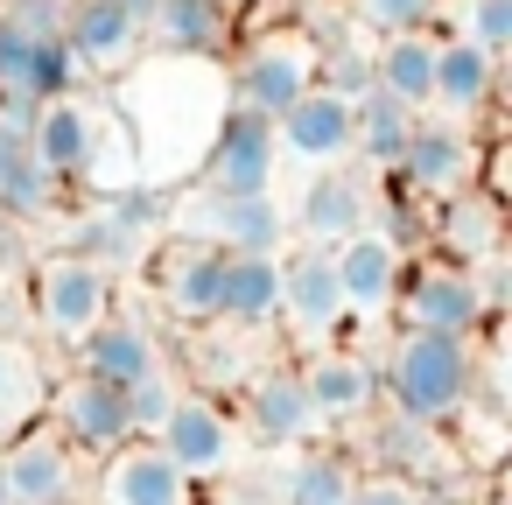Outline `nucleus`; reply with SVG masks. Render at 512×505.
Instances as JSON below:
<instances>
[{
    "label": "nucleus",
    "mask_w": 512,
    "mask_h": 505,
    "mask_svg": "<svg viewBox=\"0 0 512 505\" xmlns=\"http://www.w3.org/2000/svg\"><path fill=\"white\" fill-rule=\"evenodd\" d=\"M148 218H155V204L148 197H113V204H99L92 218H85V246L78 253H92L99 267H127V260H141V246H148Z\"/></svg>",
    "instance_id": "c756f323"
},
{
    "label": "nucleus",
    "mask_w": 512,
    "mask_h": 505,
    "mask_svg": "<svg viewBox=\"0 0 512 505\" xmlns=\"http://www.w3.org/2000/svg\"><path fill=\"white\" fill-rule=\"evenodd\" d=\"M316 71H323V43H316L309 29H267V36H253V43L239 50V64H232V99L253 106V113H267V120H281V113L316 85Z\"/></svg>",
    "instance_id": "f03ea898"
},
{
    "label": "nucleus",
    "mask_w": 512,
    "mask_h": 505,
    "mask_svg": "<svg viewBox=\"0 0 512 505\" xmlns=\"http://www.w3.org/2000/svg\"><path fill=\"white\" fill-rule=\"evenodd\" d=\"M274 141H281V155H295V162H309V169L344 162V155H351V99L330 92V85H309V92L274 120Z\"/></svg>",
    "instance_id": "6ab92c4d"
},
{
    "label": "nucleus",
    "mask_w": 512,
    "mask_h": 505,
    "mask_svg": "<svg viewBox=\"0 0 512 505\" xmlns=\"http://www.w3.org/2000/svg\"><path fill=\"white\" fill-rule=\"evenodd\" d=\"M0 505H15V498H8V484H0Z\"/></svg>",
    "instance_id": "79ce46f5"
},
{
    "label": "nucleus",
    "mask_w": 512,
    "mask_h": 505,
    "mask_svg": "<svg viewBox=\"0 0 512 505\" xmlns=\"http://www.w3.org/2000/svg\"><path fill=\"white\" fill-rule=\"evenodd\" d=\"M414 106L407 99H393V92H365V99H351V155H365L372 169H386L393 176V162H400V148H407V134H414Z\"/></svg>",
    "instance_id": "cd10ccee"
},
{
    "label": "nucleus",
    "mask_w": 512,
    "mask_h": 505,
    "mask_svg": "<svg viewBox=\"0 0 512 505\" xmlns=\"http://www.w3.org/2000/svg\"><path fill=\"white\" fill-rule=\"evenodd\" d=\"M36 505H92V498H85V491L71 484V491H50V498H36Z\"/></svg>",
    "instance_id": "58836bf2"
},
{
    "label": "nucleus",
    "mask_w": 512,
    "mask_h": 505,
    "mask_svg": "<svg viewBox=\"0 0 512 505\" xmlns=\"http://www.w3.org/2000/svg\"><path fill=\"white\" fill-rule=\"evenodd\" d=\"M176 393H183V386H176V372H169V365H155L148 379H134V386H127V414H134V435H155V428H162V414L176 407Z\"/></svg>",
    "instance_id": "f704fd0d"
},
{
    "label": "nucleus",
    "mask_w": 512,
    "mask_h": 505,
    "mask_svg": "<svg viewBox=\"0 0 512 505\" xmlns=\"http://www.w3.org/2000/svg\"><path fill=\"white\" fill-rule=\"evenodd\" d=\"M50 421L71 435L78 456H106L134 435V414H127V386L113 379H92V372H71L64 386H50Z\"/></svg>",
    "instance_id": "4468645a"
},
{
    "label": "nucleus",
    "mask_w": 512,
    "mask_h": 505,
    "mask_svg": "<svg viewBox=\"0 0 512 505\" xmlns=\"http://www.w3.org/2000/svg\"><path fill=\"white\" fill-rule=\"evenodd\" d=\"M281 316V253H225V302L218 323L267 330Z\"/></svg>",
    "instance_id": "a878e982"
},
{
    "label": "nucleus",
    "mask_w": 512,
    "mask_h": 505,
    "mask_svg": "<svg viewBox=\"0 0 512 505\" xmlns=\"http://www.w3.org/2000/svg\"><path fill=\"white\" fill-rule=\"evenodd\" d=\"M218 8H225V15H239V8H246V0H218Z\"/></svg>",
    "instance_id": "a19ab883"
},
{
    "label": "nucleus",
    "mask_w": 512,
    "mask_h": 505,
    "mask_svg": "<svg viewBox=\"0 0 512 505\" xmlns=\"http://www.w3.org/2000/svg\"><path fill=\"white\" fill-rule=\"evenodd\" d=\"M92 505H197V477H190V470H176V463L162 456V442L127 435L120 449H106V456H99Z\"/></svg>",
    "instance_id": "9b49d317"
},
{
    "label": "nucleus",
    "mask_w": 512,
    "mask_h": 505,
    "mask_svg": "<svg viewBox=\"0 0 512 505\" xmlns=\"http://www.w3.org/2000/svg\"><path fill=\"white\" fill-rule=\"evenodd\" d=\"M281 316L302 330V337H330L344 323V288H337V260L330 246H295L281 260Z\"/></svg>",
    "instance_id": "aec40b11"
},
{
    "label": "nucleus",
    "mask_w": 512,
    "mask_h": 505,
    "mask_svg": "<svg viewBox=\"0 0 512 505\" xmlns=\"http://www.w3.org/2000/svg\"><path fill=\"white\" fill-rule=\"evenodd\" d=\"M393 309H400V323H414V330H456V337H477V323L491 316V295H484V274H477V267L421 260V267H400Z\"/></svg>",
    "instance_id": "0eeeda50"
},
{
    "label": "nucleus",
    "mask_w": 512,
    "mask_h": 505,
    "mask_svg": "<svg viewBox=\"0 0 512 505\" xmlns=\"http://www.w3.org/2000/svg\"><path fill=\"white\" fill-rule=\"evenodd\" d=\"M0 484H8L15 505H36L50 491H71L78 484V449L57 421H22L8 428V442H0Z\"/></svg>",
    "instance_id": "2eb2a0df"
},
{
    "label": "nucleus",
    "mask_w": 512,
    "mask_h": 505,
    "mask_svg": "<svg viewBox=\"0 0 512 505\" xmlns=\"http://www.w3.org/2000/svg\"><path fill=\"white\" fill-rule=\"evenodd\" d=\"M477 169H484V148L470 141V120H414V134H407V148H400V162H393V176L414 190V197H456V190H470L477 183Z\"/></svg>",
    "instance_id": "1a4fd4ad"
},
{
    "label": "nucleus",
    "mask_w": 512,
    "mask_h": 505,
    "mask_svg": "<svg viewBox=\"0 0 512 505\" xmlns=\"http://www.w3.org/2000/svg\"><path fill=\"white\" fill-rule=\"evenodd\" d=\"M232 393H239V428L260 435V442H274V449H302V442L323 435V421H316L295 365H253Z\"/></svg>",
    "instance_id": "f8f14e48"
},
{
    "label": "nucleus",
    "mask_w": 512,
    "mask_h": 505,
    "mask_svg": "<svg viewBox=\"0 0 512 505\" xmlns=\"http://www.w3.org/2000/svg\"><path fill=\"white\" fill-rule=\"evenodd\" d=\"M372 78H379V92H393V99H407L414 113H428V92H435V29L379 36V50H372Z\"/></svg>",
    "instance_id": "bb28decb"
},
{
    "label": "nucleus",
    "mask_w": 512,
    "mask_h": 505,
    "mask_svg": "<svg viewBox=\"0 0 512 505\" xmlns=\"http://www.w3.org/2000/svg\"><path fill=\"white\" fill-rule=\"evenodd\" d=\"M449 36H463V43H477L484 57L505 64V50H512V0H456V29Z\"/></svg>",
    "instance_id": "2f4dec72"
},
{
    "label": "nucleus",
    "mask_w": 512,
    "mask_h": 505,
    "mask_svg": "<svg viewBox=\"0 0 512 505\" xmlns=\"http://www.w3.org/2000/svg\"><path fill=\"white\" fill-rule=\"evenodd\" d=\"M442 8H449V0H351L358 29H372V36H400V29H435V22H442Z\"/></svg>",
    "instance_id": "473e14b6"
},
{
    "label": "nucleus",
    "mask_w": 512,
    "mask_h": 505,
    "mask_svg": "<svg viewBox=\"0 0 512 505\" xmlns=\"http://www.w3.org/2000/svg\"><path fill=\"white\" fill-rule=\"evenodd\" d=\"M274 176H281V141H274V120L232 99V113L218 120V134H211V148H204V162H197V190L260 197V190H274Z\"/></svg>",
    "instance_id": "423d86ee"
},
{
    "label": "nucleus",
    "mask_w": 512,
    "mask_h": 505,
    "mask_svg": "<svg viewBox=\"0 0 512 505\" xmlns=\"http://www.w3.org/2000/svg\"><path fill=\"white\" fill-rule=\"evenodd\" d=\"M57 197H64V183L36 162L29 134H8V127H0V211H8V218H50Z\"/></svg>",
    "instance_id": "c85d7f7f"
},
{
    "label": "nucleus",
    "mask_w": 512,
    "mask_h": 505,
    "mask_svg": "<svg viewBox=\"0 0 512 505\" xmlns=\"http://www.w3.org/2000/svg\"><path fill=\"white\" fill-rule=\"evenodd\" d=\"M29 309L57 344H78L106 309H113V267H99L92 253H43L29 267Z\"/></svg>",
    "instance_id": "7ed1b4c3"
},
{
    "label": "nucleus",
    "mask_w": 512,
    "mask_h": 505,
    "mask_svg": "<svg viewBox=\"0 0 512 505\" xmlns=\"http://www.w3.org/2000/svg\"><path fill=\"white\" fill-rule=\"evenodd\" d=\"M0 442H8V421H0Z\"/></svg>",
    "instance_id": "37998d69"
},
{
    "label": "nucleus",
    "mask_w": 512,
    "mask_h": 505,
    "mask_svg": "<svg viewBox=\"0 0 512 505\" xmlns=\"http://www.w3.org/2000/svg\"><path fill=\"white\" fill-rule=\"evenodd\" d=\"M36 365H29V351H15V344H0V421L8 428H22L29 414H36Z\"/></svg>",
    "instance_id": "72a5a7b5"
},
{
    "label": "nucleus",
    "mask_w": 512,
    "mask_h": 505,
    "mask_svg": "<svg viewBox=\"0 0 512 505\" xmlns=\"http://www.w3.org/2000/svg\"><path fill=\"white\" fill-rule=\"evenodd\" d=\"M15 253H22V239H15V218H8V211H0V267H8Z\"/></svg>",
    "instance_id": "4c0bfd02"
},
{
    "label": "nucleus",
    "mask_w": 512,
    "mask_h": 505,
    "mask_svg": "<svg viewBox=\"0 0 512 505\" xmlns=\"http://www.w3.org/2000/svg\"><path fill=\"white\" fill-rule=\"evenodd\" d=\"M316 85H330V92H344V99H365L379 78H372V50H358V43H337V50H323V71H316Z\"/></svg>",
    "instance_id": "c9c22d12"
},
{
    "label": "nucleus",
    "mask_w": 512,
    "mask_h": 505,
    "mask_svg": "<svg viewBox=\"0 0 512 505\" xmlns=\"http://www.w3.org/2000/svg\"><path fill=\"white\" fill-rule=\"evenodd\" d=\"M365 225H379V218H372V190H365V176L323 162V169L309 176L302 204H295V232H302L309 246H344V239L365 232Z\"/></svg>",
    "instance_id": "a211bd4d"
},
{
    "label": "nucleus",
    "mask_w": 512,
    "mask_h": 505,
    "mask_svg": "<svg viewBox=\"0 0 512 505\" xmlns=\"http://www.w3.org/2000/svg\"><path fill=\"white\" fill-rule=\"evenodd\" d=\"M330 260H337L344 316H393L400 267H407V253H400V239H393V232L365 225V232H351L344 246H330Z\"/></svg>",
    "instance_id": "dca6fc26"
},
{
    "label": "nucleus",
    "mask_w": 512,
    "mask_h": 505,
    "mask_svg": "<svg viewBox=\"0 0 512 505\" xmlns=\"http://www.w3.org/2000/svg\"><path fill=\"white\" fill-rule=\"evenodd\" d=\"M99 141H106V106H92L78 85H71V92H57V99H43V106H36V120H29V148H36V162H43L57 183L92 176Z\"/></svg>",
    "instance_id": "ddd939ff"
},
{
    "label": "nucleus",
    "mask_w": 512,
    "mask_h": 505,
    "mask_svg": "<svg viewBox=\"0 0 512 505\" xmlns=\"http://www.w3.org/2000/svg\"><path fill=\"white\" fill-rule=\"evenodd\" d=\"M148 43V0H71L64 8V50L85 78H113Z\"/></svg>",
    "instance_id": "6e6552de"
},
{
    "label": "nucleus",
    "mask_w": 512,
    "mask_h": 505,
    "mask_svg": "<svg viewBox=\"0 0 512 505\" xmlns=\"http://www.w3.org/2000/svg\"><path fill=\"white\" fill-rule=\"evenodd\" d=\"M78 78H85V71H78V57L64 50V36L29 29V22H15L8 8H0V92L57 99V92H71Z\"/></svg>",
    "instance_id": "f3484780"
},
{
    "label": "nucleus",
    "mask_w": 512,
    "mask_h": 505,
    "mask_svg": "<svg viewBox=\"0 0 512 505\" xmlns=\"http://www.w3.org/2000/svg\"><path fill=\"white\" fill-rule=\"evenodd\" d=\"M435 246H442V260H456V267H491L498 246H505V204H498V190H477V183H470V190L442 197Z\"/></svg>",
    "instance_id": "4be33fe9"
},
{
    "label": "nucleus",
    "mask_w": 512,
    "mask_h": 505,
    "mask_svg": "<svg viewBox=\"0 0 512 505\" xmlns=\"http://www.w3.org/2000/svg\"><path fill=\"white\" fill-rule=\"evenodd\" d=\"M428 491H421V477H407V470H372V477H358L351 484V498L344 505H421Z\"/></svg>",
    "instance_id": "e433bc0d"
},
{
    "label": "nucleus",
    "mask_w": 512,
    "mask_h": 505,
    "mask_svg": "<svg viewBox=\"0 0 512 505\" xmlns=\"http://www.w3.org/2000/svg\"><path fill=\"white\" fill-rule=\"evenodd\" d=\"M295 372H302V393H309V407H316L323 428H358V421L379 407V379H372V365L351 358V351H316V358L295 365Z\"/></svg>",
    "instance_id": "412c9836"
},
{
    "label": "nucleus",
    "mask_w": 512,
    "mask_h": 505,
    "mask_svg": "<svg viewBox=\"0 0 512 505\" xmlns=\"http://www.w3.org/2000/svg\"><path fill=\"white\" fill-rule=\"evenodd\" d=\"M78 372H92V379H113V386H134V379H148L155 365H162V344L148 337V323H134V316H99L78 344Z\"/></svg>",
    "instance_id": "b1692460"
},
{
    "label": "nucleus",
    "mask_w": 512,
    "mask_h": 505,
    "mask_svg": "<svg viewBox=\"0 0 512 505\" xmlns=\"http://www.w3.org/2000/svg\"><path fill=\"white\" fill-rule=\"evenodd\" d=\"M358 477H365V470H358L344 449H302V456L288 463L281 498H288V505H344Z\"/></svg>",
    "instance_id": "7c9ffc66"
},
{
    "label": "nucleus",
    "mask_w": 512,
    "mask_h": 505,
    "mask_svg": "<svg viewBox=\"0 0 512 505\" xmlns=\"http://www.w3.org/2000/svg\"><path fill=\"white\" fill-rule=\"evenodd\" d=\"M379 393L393 400V414H407L421 428L463 421L470 414V393H477V351H470V337L400 323V337L386 351V386Z\"/></svg>",
    "instance_id": "f257e3e1"
},
{
    "label": "nucleus",
    "mask_w": 512,
    "mask_h": 505,
    "mask_svg": "<svg viewBox=\"0 0 512 505\" xmlns=\"http://www.w3.org/2000/svg\"><path fill=\"white\" fill-rule=\"evenodd\" d=\"M148 288H155L162 316H176V323H190V330H197V323H218V302H225V253L176 232V239L148 260Z\"/></svg>",
    "instance_id": "9d476101"
},
{
    "label": "nucleus",
    "mask_w": 512,
    "mask_h": 505,
    "mask_svg": "<svg viewBox=\"0 0 512 505\" xmlns=\"http://www.w3.org/2000/svg\"><path fill=\"white\" fill-rule=\"evenodd\" d=\"M169 232L204 239V246H218V253H281V239H288V211L274 204V190H260V197L190 190V197L176 204V225H169Z\"/></svg>",
    "instance_id": "39448f33"
},
{
    "label": "nucleus",
    "mask_w": 512,
    "mask_h": 505,
    "mask_svg": "<svg viewBox=\"0 0 512 505\" xmlns=\"http://www.w3.org/2000/svg\"><path fill=\"white\" fill-rule=\"evenodd\" d=\"M148 43L169 57H218L232 50V15L218 0H148Z\"/></svg>",
    "instance_id": "393cba45"
},
{
    "label": "nucleus",
    "mask_w": 512,
    "mask_h": 505,
    "mask_svg": "<svg viewBox=\"0 0 512 505\" xmlns=\"http://www.w3.org/2000/svg\"><path fill=\"white\" fill-rule=\"evenodd\" d=\"M491 92H498V57H484L463 36H435V92H428V113L477 120L491 106Z\"/></svg>",
    "instance_id": "5701e85b"
},
{
    "label": "nucleus",
    "mask_w": 512,
    "mask_h": 505,
    "mask_svg": "<svg viewBox=\"0 0 512 505\" xmlns=\"http://www.w3.org/2000/svg\"><path fill=\"white\" fill-rule=\"evenodd\" d=\"M148 442H162V456H169L176 470H190L197 484L239 470V456H246V428L211 400V386H183L176 407L162 414V428H155Z\"/></svg>",
    "instance_id": "20e7f679"
},
{
    "label": "nucleus",
    "mask_w": 512,
    "mask_h": 505,
    "mask_svg": "<svg viewBox=\"0 0 512 505\" xmlns=\"http://www.w3.org/2000/svg\"><path fill=\"white\" fill-rule=\"evenodd\" d=\"M421 505H463V498H442V491H428V498H421Z\"/></svg>",
    "instance_id": "ea45409f"
}]
</instances>
